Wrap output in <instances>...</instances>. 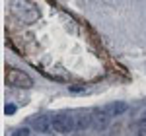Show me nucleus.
<instances>
[{
	"instance_id": "obj_5",
	"label": "nucleus",
	"mask_w": 146,
	"mask_h": 136,
	"mask_svg": "<svg viewBox=\"0 0 146 136\" xmlns=\"http://www.w3.org/2000/svg\"><path fill=\"white\" fill-rule=\"evenodd\" d=\"M74 119H76V130H88L94 125V113L90 111H78L74 113Z\"/></svg>"
},
{
	"instance_id": "obj_1",
	"label": "nucleus",
	"mask_w": 146,
	"mask_h": 136,
	"mask_svg": "<svg viewBox=\"0 0 146 136\" xmlns=\"http://www.w3.org/2000/svg\"><path fill=\"white\" fill-rule=\"evenodd\" d=\"M10 10L14 16H18L25 23H33L39 20V10L31 0H12Z\"/></svg>"
},
{
	"instance_id": "obj_8",
	"label": "nucleus",
	"mask_w": 146,
	"mask_h": 136,
	"mask_svg": "<svg viewBox=\"0 0 146 136\" xmlns=\"http://www.w3.org/2000/svg\"><path fill=\"white\" fill-rule=\"evenodd\" d=\"M88 90H90V88H88V86H82V84H78V86H70V88H68L70 93H84V91H88Z\"/></svg>"
},
{
	"instance_id": "obj_2",
	"label": "nucleus",
	"mask_w": 146,
	"mask_h": 136,
	"mask_svg": "<svg viewBox=\"0 0 146 136\" xmlns=\"http://www.w3.org/2000/svg\"><path fill=\"white\" fill-rule=\"evenodd\" d=\"M53 130L58 134H68L72 130H76V119L72 113H55L53 115Z\"/></svg>"
},
{
	"instance_id": "obj_4",
	"label": "nucleus",
	"mask_w": 146,
	"mask_h": 136,
	"mask_svg": "<svg viewBox=\"0 0 146 136\" xmlns=\"http://www.w3.org/2000/svg\"><path fill=\"white\" fill-rule=\"evenodd\" d=\"M31 128L37 130L39 134H47V132L53 128V117H51V115H47V113L37 115L33 121H31Z\"/></svg>"
},
{
	"instance_id": "obj_11",
	"label": "nucleus",
	"mask_w": 146,
	"mask_h": 136,
	"mask_svg": "<svg viewBox=\"0 0 146 136\" xmlns=\"http://www.w3.org/2000/svg\"><path fill=\"white\" fill-rule=\"evenodd\" d=\"M138 125H140V126H146V111H142V113H140V117H138Z\"/></svg>"
},
{
	"instance_id": "obj_6",
	"label": "nucleus",
	"mask_w": 146,
	"mask_h": 136,
	"mask_svg": "<svg viewBox=\"0 0 146 136\" xmlns=\"http://www.w3.org/2000/svg\"><path fill=\"white\" fill-rule=\"evenodd\" d=\"M111 119L113 117H109L103 109H96V111H94V128L100 130V132H103V130L109 126V121H111Z\"/></svg>"
},
{
	"instance_id": "obj_9",
	"label": "nucleus",
	"mask_w": 146,
	"mask_h": 136,
	"mask_svg": "<svg viewBox=\"0 0 146 136\" xmlns=\"http://www.w3.org/2000/svg\"><path fill=\"white\" fill-rule=\"evenodd\" d=\"M10 136H29V128H27V126H23V128H16Z\"/></svg>"
},
{
	"instance_id": "obj_3",
	"label": "nucleus",
	"mask_w": 146,
	"mask_h": 136,
	"mask_svg": "<svg viewBox=\"0 0 146 136\" xmlns=\"http://www.w3.org/2000/svg\"><path fill=\"white\" fill-rule=\"evenodd\" d=\"M6 82L16 88H31L33 86L31 76H27L25 72L18 70V68H6Z\"/></svg>"
},
{
	"instance_id": "obj_10",
	"label": "nucleus",
	"mask_w": 146,
	"mask_h": 136,
	"mask_svg": "<svg viewBox=\"0 0 146 136\" xmlns=\"http://www.w3.org/2000/svg\"><path fill=\"white\" fill-rule=\"evenodd\" d=\"M16 109H18L16 105H12V103H8V105L4 107V113H6V115H14V113H16Z\"/></svg>"
},
{
	"instance_id": "obj_7",
	"label": "nucleus",
	"mask_w": 146,
	"mask_h": 136,
	"mask_svg": "<svg viewBox=\"0 0 146 136\" xmlns=\"http://www.w3.org/2000/svg\"><path fill=\"white\" fill-rule=\"evenodd\" d=\"M127 109H129V105L125 101H111V103H107V105L103 107V111L109 115V117H119V115H123Z\"/></svg>"
},
{
	"instance_id": "obj_12",
	"label": "nucleus",
	"mask_w": 146,
	"mask_h": 136,
	"mask_svg": "<svg viewBox=\"0 0 146 136\" xmlns=\"http://www.w3.org/2000/svg\"><path fill=\"white\" fill-rule=\"evenodd\" d=\"M136 136H146V126H140V128L136 130Z\"/></svg>"
}]
</instances>
